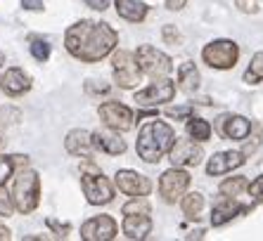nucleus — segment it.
I'll return each instance as SVG.
<instances>
[{
	"mask_svg": "<svg viewBox=\"0 0 263 241\" xmlns=\"http://www.w3.org/2000/svg\"><path fill=\"white\" fill-rule=\"evenodd\" d=\"M123 215H149V204L145 201V196H135V201H130V204H126L121 208Z\"/></svg>",
	"mask_w": 263,
	"mask_h": 241,
	"instance_id": "nucleus-27",
	"label": "nucleus"
},
{
	"mask_svg": "<svg viewBox=\"0 0 263 241\" xmlns=\"http://www.w3.org/2000/svg\"><path fill=\"white\" fill-rule=\"evenodd\" d=\"M176 142V133L173 128L164 120H149L140 128V135H138V156L147 163H159L161 156L173 147Z\"/></svg>",
	"mask_w": 263,
	"mask_h": 241,
	"instance_id": "nucleus-2",
	"label": "nucleus"
},
{
	"mask_svg": "<svg viewBox=\"0 0 263 241\" xmlns=\"http://www.w3.org/2000/svg\"><path fill=\"white\" fill-rule=\"evenodd\" d=\"M135 62H138L140 71L152 76V78H166L173 69L171 57L164 54L161 50L152 48V45H140L135 50Z\"/></svg>",
	"mask_w": 263,
	"mask_h": 241,
	"instance_id": "nucleus-4",
	"label": "nucleus"
},
{
	"mask_svg": "<svg viewBox=\"0 0 263 241\" xmlns=\"http://www.w3.org/2000/svg\"><path fill=\"white\" fill-rule=\"evenodd\" d=\"M3 59H5V57H3V52H0V64H3Z\"/></svg>",
	"mask_w": 263,
	"mask_h": 241,
	"instance_id": "nucleus-41",
	"label": "nucleus"
},
{
	"mask_svg": "<svg viewBox=\"0 0 263 241\" xmlns=\"http://www.w3.org/2000/svg\"><path fill=\"white\" fill-rule=\"evenodd\" d=\"M114 81L119 88H126V90L140 83V67L135 62V54H128L123 50L114 54Z\"/></svg>",
	"mask_w": 263,
	"mask_h": 241,
	"instance_id": "nucleus-7",
	"label": "nucleus"
},
{
	"mask_svg": "<svg viewBox=\"0 0 263 241\" xmlns=\"http://www.w3.org/2000/svg\"><path fill=\"white\" fill-rule=\"evenodd\" d=\"M117 14L126 22H142L147 17V5L142 0H114Z\"/></svg>",
	"mask_w": 263,
	"mask_h": 241,
	"instance_id": "nucleus-21",
	"label": "nucleus"
},
{
	"mask_svg": "<svg viewBox=\"0 0 263 241\" xmlns=\"http://www.w3.org/2000/svg\"><path fill=\"white\" fill-rule=\"evenodd\" d=\"M247 211H249L247 206L237 204L235 199H228V201L218 204L214 211H211V225H214V227H220V225L230 223L235 215H239V213H247Z\"/></svg>",
	"mask_w": 263,
	"mask_h": 241,
	"instance_id": "nucleus-19",
	"label": "nucleus"
},
{
	"mask_svg": "<svg viewBox=\"0 0 263 241\" xmlns=\"http://www.w3.org/2000/svg\"><path fill=\"white\" fill-rule=\"evenodd\" d=\"M171 154V161L173 166L183 168V166H199L204 158V149L199 145H195L192 139H178L173 142V147L168 149Z\"/></svg>",
	"mask_w": 263,
	"mask_h": 241,
	"instance_id": "nucleus-12",
	"label": "nucleus"
},
{
	"mask_svg": "<svg viewBox=\"0 0 263 241\" xmlns=\"http://www.w3.org/2000/svg\"><path fill=\"white\" fill-rule=\"evenodd\" d=\"M31 54H33L38 62H45L50 57V45L45 41H33L31 43Z\"/></svg>",
	"mask_w": 263,
	"mask_h": 241,
	"instance_id": "nucleus-31",
	"label": "nucleus"
},
{
	"mask_svg": "<svg viewBox=\"0 0 263 241\" xmlns=\"http://www.w3.org/2000/svg\"><path fill=\"white\" fill-rule=\"evenodd\" d=\"M12 199L19 213H33L38 201H41V180L36 170H24L14 177Z\"/></svg>",
	"mask_w": 263,
	"mask_h": 241,
	"instance_id": "nucleus-3",
	"label": "nucleus"
},
{
	"mask_svg": "<svg viewBox=\"0 0 263 241\" xmlns=\"http://www.w3.org/2000/svg\"><path fill=\"white\" fill-rule=\"evenodd\" d=\"M187 135L195 142H206L211 137V126L204 118H187Z\"/></svg>",
	"mask_w": 263,
	"mask_h": 241,
	"instance_id": "nucleus-23",
	"label": "nucleus"
},
{
	"mask_svg": "<svg viewBox=\"0 0 263 241\" xmlns=\"http://www.w3.org/2000/svg\"><path fill=\"white\" fill-rule=\"evenodd\" d=\"M3 145H5V142H3V139H0V149H3Z\"/></svg>",
	"mask_w": 263,
	"mask_h": 241,
	"instance_id": "nucleus-42",
	"label": "nucleus"
},
{
	"mask_svg": "<svg viewBox=\"0 0 263 241\" xmlns=\"http://www.w3.org/2000/svg\"><path fill=\"white\" fill-rule=\"evenodd\" d=\"M117 31L104 22H76L64 33L69 54L81 62H100L117 48Z\"/></svg>",
	"mask_w": 263,
	"mask_h": 241,
	"instance_id": "nucleus-1",
	"label": "nucleus"
},
{
	"mask_svg": "<svg viewBox=\"0 0 263 241\" xmlns=\"http://www.w3.org/2000/svg\"><path fill=\"white\" fill-rule=\"evenodd\" d=\"M86 3L92 7V10H100V12L107 10V5H109V0H86Z\"/></svg>",
	"mask_w": 263,
	"mask_h": 241,
	"instance_id": "nucleus-38",
	"label": "nucleus"
},
{
	"mask_svg": "<svg viewBox=\"0 0 263 241\" xmlns=\"http://www.w3.org/2000/svg\"><path fill=\"white\" fill-rule=\"evenodd\" d=\"M178 83H180V90L185 92H195L202 83V76L197 71V67L192 62H183L180 69H178Z\"/></svg>",
	"mask_w": 263,
	"mask_h": 241,
	"instance_id": "nucleus-22",
	"label": "nucleus"
},
{
	"mask_svg": "<svg viewBox=\"0 0 263 241\" xmlns=\"http://www.w3.org/2000/svg\"><path fill=\"white\" fill-rule=\"evenodd\" d=\"M100 118L104 120V126L117 130V133H126V130L133 128V111L126 104H119V102L100 104Z\"/></svg>",
	"mask_w": 263,
	"mask_h": 241,
	"instance_id": "nucleus-9",
	"label": "nucleus"
},
{
	"mask_svg": "<svg viewBox=\"0 0 263 241\" xmlns=\"http://www.w3.org/2000/svg\"><path fill=\"white\" fill-rule=\"evenodd\" d=\"M247 187H249V185H247L245 177H233V180H226L220 185V194H223L226 199H235V196H239V192Z\"/></svg>",
	"mask_w": 263,
	"mask_h": 241,
	"instance_id": "nucleus-26",
	"label": "nucleus"
},
{
	"mask_svg": "<svg viewBox=\"0 0 263 241\" xmlns=\"http://www.w3.org/2000/svg\"><path fill=\"white\" fill-rule=\"evenodd\" d=\"M245 163V151H218L209 158L206 173L209 175H226L230 170L239 168Z\"/></svg>",
	"mask_w": 263,
	"mask_h": 241,
	"instance_id": "nucleus-15",
	"label": "nucleus"
},
{
	"mask_svg": "<svg viewBox=\"0 0 263 241\" xmlns=\"http://www.w3.org/2000/svg\"><path fill=\"white\" fill-rule=\"evenodd\" d=\"M261 81H263V52H256L251 57L249 69L245 71V83L254 85V83H261Z\"/></svg>",
	"mask_w": 263,
	"mask_h": 241,
	"instance_id": "nucleus-24",
	"label": "nucleus"
},
{
	"mask_svg": "<svg viewBox=\"0 0 263 241\" xmlns=\"http://www.w3.org/2000/svg\"><path fill=\"white\" fill-rule=\"evenodd\" d=\"M0 118H3V123H5V120H7V123H17V120H19V111H17V109L5 107L3 111H0Z\"/></svg>",
	"mask_w": 263,
	"mask_h": 241,
	"instance_id": "nucleus-36",
	"label": "nucleus"
},
{
	"mask_svg": "<svg viewBox=\"0 0 263 241\" xmlns=\"http://www.w3.org/2000/svg\"><path fill=\"white\" fill-rule=\"evenodd\" d=\"M121 229L128 239H145L152 232V220L149 215H126Z\"/></svg>",
	"mask_w": 263,
	"mask_h": 241,
	"instance_id": "nucleus-20",
	"label": "nucleus"
},
{
	"mask_svg": "<svg viewBox=\"0 0 263 241\" xmlns=\"http://www.w3.org/2000/svg\"><path fill=\"white\" fill-rule=\"evenodd\" d=\"M7 239H10V229L5 225H0V241H7Z\"/></svg>",
	"mask_w": 263,
	"mask_h": 241,
	"instance_id": "nucleus-40",
	"label": "nucleus"
},
{
	"mask_svg": "<svg viewBox=\"0 0 263 241\" xmlns=\"http://www.w3.org/2000/svg\"><path fill=\"white\" fill-rule=\"evenodd\" d=\"M14 208H17V206H14L12 194L5 189V185H0V215H5V217L12 215Z\"/></svg>",
	"mask_w": 263,
	"mask_h": 241,
	"instance_id": "nucleus-28",
	"label": "nucleus"
},
{
	"mask_svg": "<svg viewBox=\"0 0 263 241\" xmlns=\"http://www.w3.org/2000/svg\"><path fill=\"white\" fill-rule=\"evenodd\" d=\"M92 145H95V149L104 151V154H109V156H119V154L126 151V142H123L119 135L111 133V128L109 130H98V133H92Z\"/></svg>",
	"mask_w": 263,
	"mask_h": 241,
	"instance_id": "nucleus-16",
	"label": "nucleus"
},
{
	"mask_svg": "<svg viewBox=\"0 0 263 241\" xmlns=\"http://www.w3.org/2000/svg\"><path fill=\"white\" fill-rule=\"evenodd\" d=\"M22 7L31 12H41L43 10V0H22Z\"/></svg>",
	"mask_w": 263,
	"mask_h": 241,
	"instance_id": "nucleus-37",
	"label": "nucleus"
},
{
	"mask_svg": "<svg viewBox=\"0 0 263 241\" xmlns=\"http://www.w3.org/2000/svg\"><path fill=\"white\" fill-rule=\"evenodd\" d=\"M0 90L5 92L7 97H19V95H24V92H29L31 90L29 73L19 67H12V69H7V71H3L0 73Z\"/></svg>",
	"mask_w": 263,
	"mask_h": 241,
	"instance_id": "nucleus-14",
	"label": "nucleus"
},
{
	"mask_svg": "<svg viewBox=\"0 0 263 241\" xmlns=\"http://www.w3.org/2000/svg\"><path fill=\"white\" fill-rule=\"evenodd\" d=\"M17 163H14L12 156H0V185H5L10 177H12Z\"/></svg>",
	"mask_w": 263,
	"mask_h": 241,
	"instance_id": "nucleus-29",
	"label": "nucleus"
},
{
	"mask_svg": "<svg viewBox=\"0 0 263 241\" xmlns=\"http://www.w3.org/2000/svg\"><path fill=\"white\" fill-rule=\"evenodd\" d=\"M117 236V223L109 215L90 217L88 223L81 225V239L86 241H111Z\"/></svg>",
	"mask_w": 263,
	"mask_h": 241,
	"instance_id": "nucleus-11",
	"label": "nucleus"
},
{
	"mask_svg": "<svg viewBox=\"0 0 263 241\" xmlns=\"http://www.w3.org/2000/svg\"><path fill=\"white\" fill-rule=\"evenodd\" d=\"M187 185H190V175L185 173V170H180L178 166H173L171 170H166V173L161 175L159 192H161V196H164V201L176 204L178 199H183Z\"/></svg>",
	"mask_w": 263,
	"mask_h": 241,
	"instance_id": "nucleus-8",
	"label": "nucleus"
},
{
	"mask_svg": "<svg viewBox=\"0 0 263 241\" xmlns=\"http://www.w3.org/2000/svg\"><path fill=\"white\" fill-rule=\"evenodd\" d=\"M81 187H83V194L86 199L90 201L92 206H104L114 199V187L107 177H102V173H90V170H83L81 175Z\"/></svg>",
	"mask_w": 263,
	"mask_h": 241,
	"instance_id": "nucleus-5",
	"label": "nucleus"
},
{
	"mask_svg": "<svg viewBox=\"0 0 263 241\" xmlns=\"http://www.w3.org/2000/svg\"><path fill=\"white\" fill-rule=\"evenodd\" d=\"M86 92H90V95H107V92H109V85H107V83H98V81H88V83H86Z\"/></svg>",
	"mask_w": 263,
	"mask_h": 241,
	"instance_id": "nucleus-32",
	"label": "nucleus"
},
{
	"mask_svg": "<svg viewBox=\"0 0 263 241\" xmlns=\"http://www.w3.org/2000/svg\"><path fill=\"white\" fill-rule=\"evenodd\" d=\"M185 3H187V0H166V7L173 10V12H178V10H183L185 7Z\"/></svg>",
	"mask_w": 263,
	"mask_h": 241,
	"instance_id": "nucleus-39",
	"label": "nucleus"
},
{
	"mask_svg": "<svg viewBox=\"0 0 263 241\" xmlns=\"http://www.w3.org/2000/svg\"><path fill=\"white\" fill-rule=\"evenodd\" d=\"M64 147L73 156H88L95 145H92V135L88 130H71L64 139Z\"/></svg>",
	"mask_w": 263,
	"mask_h": 241,
	"instance_id": "nucleus-17",
	"label": "nucleus"
},
{
	"mask_svg": "<svg viewBox=\"0 0 263 241\" xmlns=\"http://www.w3.org/2000/svg\"><path fill=\"white\" fill-rule=\"evenodd\" d=\"M114 185L119 187V192L128 194V196H147L152 192V182L135 170H119L114 177Z\"/></svg>",
	"mask_w": 263,
	"mask_h": 241,
	"instance_id": "nucleus-13",
	"label": "nucleus"
},
{
	"mask_svg": "<svg viewBox=\"0 0 263 241\" xmlns=\"http://www.w3.org/2000/svg\"><path fill=\"white\" fill-rule=\"evenodd\" d=\"M173 95H176V85L168 78H154L152 85H147L145 90L135 92V102L138 107H157L161 102H171Z\"/></svg>",
	"mask_w": 263,
	"mask_h": 241,
	"instance_id": "nucleus-10",
	"label": "nucleus"
},
{
	"mask_svg": "<svg viewBox=\"0 0 263 241\" xmlns=\"http://www.w3.org/2000/svg\"><path fill=\"white\" fill-rule=\"evenodd\" d=\"M192 104H183V107H168L166 109V116L168 118H183V120H187L192 116Z\"/></svg>",
	"mask_w": 263,
	"mask_h": 241,
	"instance_id": "nucleus-30",
	"label": "nucleus"
},
{
	"mask_svg": "<svg viewBox=\"0 0 263 241\" xmlns=\"http://www.w3.org/2000/svg\"><path fill=\"white\" fill-rule=\"evenodd\" d=\"M235 5L247 14H254L258 10V0H235Z\"/></svg>",
	"mask_w": 263,
	"mask_h": 241,
	"instance_id": "nucleus-33",
	"label": "nucleus"
},
{
	"mask_svg": "<svg viewBox=\"0 0 263 241\" xmlns=\"http://www.w3.org/2000/svg\"><path fill=\"white\" fill-rule=\"evenodd\" d=\"M202 57L211 69H233L239 57V48L235 41H214L204 48Z\"/></svg>",
	"mask_w": 263,
	"mask_h": 241,
	"instance_id": "nucleus-6",
	"label": "nucleus"
},
{
	"mask_svg": "<svg viewBox=\"0 0 263 241\" xmlns=\"http://www.w3.org/2000/svg\"><path fill=\"white\" fill-rule=\"evenodd\" d=\"M164 41L171 43V45H176V43H180V33L176 31V26H164Z\"/></svg>",
	"mask_w": 263,
	"mask_h": 241,
	"instance_id": "nucleus-35",
	"label": "nucleus"
},
{
	"mask_svg": "<svg viewBox=\"0 0 263 241\" xmlns=\"http://www.w3.org/2000/svg\"><path fill=\"white\" fill-rule=\"evenodd\" d=\"M220 130L228 139H247L251 133V123L245 116H226L220 120Z\"/></svg>",
	"mask_w": 263,
	"mask_h": 241,
	"instance_id": "nucleus-18",
	"label": "nucleus"
},
{
	"mask_svg": "<svg viewBox=\"0 0 263 241\" xmlns=\"http://www.w3.org/2000/svg\"><path fill=\"white\" fill-rule=\"evenodd\" d=\"M247 189H249V196H254V199H263V175L256 177Z\"/></svg>",
	"mask_w": 263,
	"mask_h": 241,
	"instance_id": "nucleus-34",
	"label": "nucleus"
},
{
	"mask_svg": "<svg viewBox=\"0 0 263 241\" xmlns=\"http://www.w3.org/2000/svg\"><path fill=\"white\" fill-rule=\"evenodd\" d=\"M204 208V196L199 192H192L187 196H183V213L187 217H197Z\"/></svg>",
	"mask_w": 263,
	"mask_h": 241,
	"instance_id": "nucleus-25",
	"label": "nucleus"
}]
</instances>
